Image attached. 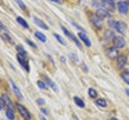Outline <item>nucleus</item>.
Returning a JSON list of instances; mask_svg holds the SVG:
<instances>
[{
	"label": "nucleus",
	"instance_id": "1",
	"mask_svg": "<svg viewBox=\"0 0 129 120\" xmlns=\"http://www.w3.org/2000/svg\"><path fill=\"white\" fill-rule=\"evenodd\" d=\"M109 26L114 30L115 33H119V35H125L128 30V26L124 21H117V19H110L109 21Z\"/></svg>",
	"mask_w": 129,
	"mask_h": 120
},
{
	"label": "nucleus",
	"instance_id": "2",
	"mask_svg": "<svg viewBox=\"0 0 129 120\" xmlns=\"http://www.w3.org/2000/svg\"><path fill=\"white\" fill-rule=\"evenodd\" d=\"M98 2L100 3V6H102L103 8H106V10H107V11H110V13L115 11L114 0H98Z\"/></svg>",
	"mask_w": 129,
	"mask_h": 120
},
{
	"label": "nucleus",
	"instance_id": "3",
	"mask_svg": "<svg viewBox=\"0 0 129 120\" xmlns=\"http://www.w3.org/2000/svg\"><path fill=\"white\" fill-rule=\"evenodd\" d=\"M89 19H91V24L96 28V29H102V28H103V18H100L99 15H96V14L91 15Z\"/></svg>",
	"mask_w": 129,
	"mask_h": 120
},
{
	"label": "nucleus",
	"instance_id": "4",
	"mask_svg": "<svg viewBox=\"0 0 129 120\" xmlns=\"http://www.w3.org/2000/svg\"><path fill=\"white\" fill-rule=\"evenodd\" d=\"M113 46H114V47H117V48L119 50V48H124L125 46H126V42H125V39L122 37V36L115 35V37L113 39Z\"/></svg>",
	"mask_w": 129,
	"mask_h": 120
},
{
	"label": "nucleus",
	"instance_id": "5",
	"mask_svg": "<svg viewBox=\"0 0 129 120\" xmlns=\"http://www.w3.org/2000/svg\"><path fill=\"white\" fill-rule=\"evenodd\" d=\"M106 55L110 58V59H117L119 57V53H118V48L117 47H107L106 48Z\"/></svg>",
	"mask_w": 129,
	"mask_h": 120
},
{
	"label": "nucleus",
	"instance_id": "6",
	"mask_svg": "<svg viewBox=\"0 0 129 120\" xmlns=\"http://www.w3.org/2000/svg\"><path fill=\"white\" fill-rule=\"evenodd\" d=\"M17 109H18V112L21 113V116H22V117L25 119V120H30V119H32V115H30V112H29V110H27L23 105L18 104V105H17Z\"/></svg>",
	"mask_w": 129,
	"mask_h": 120
},
{
	"label": "nucleus",
	"instance_id": "7",
	"mask_svg": "<svg viewBox=\"0 0 129 120\" xmlns=\"http://www.w3.org/2000/svg\"><path fill=\"white\" fill-rule=\"evenodd\" d=\"M117 8H118L119 13L124 14V15L129 13V4L126 3V0H125V2H124V0H121V2L117 3Z\"/></svg>",
	"mask_w": 129,
	"mask_h": 120
},
{
	"label": "nucleus",
	"instance_id": "8",
	"mask_svg": "<svg viewBox=\"0 0 129 120\" xmlns=\"http://www.w3.org/2000/svg\"><path fill=\"white\" fill-rule=\"evenodd\" d=\"M115 62H117V68H118V69H124V68L128 65L126 55H121V54H119V57L115 59Z\"/></svg>",
	"mask_w": 129,
	"mask_h": 120
},
{
	"label": "nucleus",
	"instance_id": "9",
	"mask_svg": "<svg viewBox=\"0 0 129 120\" xmlns=\"http://www.w3.org/2000/svg\"><path fill=\"white\" fill-rule=\"evenodd\" d=\"M78 39L81 40V42L87 46V47H91V46H92L91 40H89V37L87 36V33H85V32H78Z\"/></svg>",
	"mask_w": 129,
	"mask_h": 120
},
{
	"label": "nucleus",
	"instance_id": "10",
	"mask_svg": "<svg viewBox=\"0 0 129 120\" xmlns=\"http://www.w3.org/2000/svg\"><path fill=\"white\" fill-rule=\"evenodd\" d=\"M17 59H18V62H19L21 65L23 66V69H25V70H27V72H29V70H30V66H29V62H27V61H26V58H23L22 55L17 54Z\"/></svg>",
	"mask_w": 129,
	"mask_h": 120
},
{
	"label": "nucleus",
	"instance_id": "11",
	"mask_svg": "<svg viewBox=\"0 0 129 120\" xmlns=\"http://www.w3.org/2000/svg\"><path fill=\"white\" fill-rule=\"evenodd\" d=\"M95 14H96V15H99L100 18H103V19H104V18H109L111 13H110V11H107L106 8L100 7V8H98V10H96V13H95Z\"/></svg>",
	"mask_w": 129,
	"mask_h": 120
},
{
	"label": "nucleus",
	"instance_id": "12",
	"mask_svg": "<svg viewBox=\"0 0 129 120\" xmlns=\"http://www.w3.org/2000/svg\"><path fill=\"white\" fill-rule=\"evenodd\" d=\"M43 77H44V82H45V84L48 86V87H51L52 90L55 91V93H58V87H56V84H55L54 82H52V80L48 77V76H45V75H43Z\"/></svg>",
	"mask_w": 129,
	"mask_h": 120
},
{
	"label": "nucleus",
	"instance_id": "13",
	"mask_svg": "<svg viewBox=\"0 0 129 120\" xmlns=\"http://www.w3.org/2000/svg\"><path fill=\"white\" fill-rule=\"evenodd\" d=\"M10 83H11V87H13V90H14L15 95L18 97V99H23V95H22V93L19 91V88H18V86L15 84V83L13 82V80H10Z\"/></svg>",
	"mask_w": 129,
	"mask_h": 120
},
{
	"label": "nucleus",
	"instance_id": "14",
	"mask_svg": "<svg viewBox=\"0 0 129 120\" xmlns=\"http://www.w3.org/2000/svg\"><path fill=\"white\" fill-rule=\"evenodd\" d=\"M2 99H3V102H4L6 105H8V108H10V109H13V110H14V104L11 102L10 97H8L7 94H3V95H2Z\"/></svg>",
	"mask_w": 129,
	"mask_h": 120
},
{
	"label": "nucleus",
	"instance_id": "15",
	"mask_svg": "<svg viewBox=\"0 0 129 120\" xmlns=\"http://www.w3.org/2000/svg\"><path fill=\"white\" fill-rule=\"evenodd\" d=\"M115 37V32L113 29H109V30H106V32H104V39L106 40H111L113 42V39Z\"/></svg>",
	"mask_w": 129,
	"mask_h": 120
},
{
	"label": "nucleus",
	"instance_id": "16",
	"mask_svg": "<svg viewBox=\"0 0 129 120\" xmlns=\"http://www.w3.org/2000/svg\"><path fill=\"white\" fill-rule=\"evenodd\" d=\"M33 21H35V24H36V25H37V26H40V28H41V29H45V30L48 29V25H45V24L43 22V21L40 19L39 17H35V18H33Z\"/></svg>",
	"mask_w": 129,
	"mask_h": 120
},
{
	"label": "nucleus",
	"instance_id": "17",
	"mask_svg": "<svg viewBox=\"0 0 129 120\" xmlns=\"http://www.w3.org/2000/svg\"><path fill=\"white\" fill-rule=\"evenodd\" d=\"M121 77H122V80H124L125 83L129 84V69H125L124 72L121 73Z\"/></svg>",
	"mask_w": 129,
	"mask_h": 120
},
{
	"label": "nucleus",
	"instance_id": "18",
	"mask_svg": "<svg viewBox=\"0 0 129 120\" xmlns=\"http://www.w3.org/2000/svg\"><path fill=\"white\" fill-rule=\"evenodd\" d=\"M96 105L100 106V108H106L107 106V102L104 98H96Z\"/></svg>",
	"mask_w": 129,
	"mask_h": 120
},
{
	"label": "nucleus",
	"instance_id": "19",
	"mask_svg": "<svg viewBox=\"0 0 129 120\" xmlns=\"http://www.w3.org/2000/svg\"><path fill=\"white\" fill-rule=\"evenodd\" d=\"M17 21H18V24H19V25L22 26V28H25V29H27V28H29V24H27L26 21L23 19V18L18 17V18H17Z\"/></svg>",
	"mask_w": 129,
	"mask_h": 120
},
{
	"label": "nucleus",
	"instance_id": "20",
	"mask_svg": "<svg viewBox=\"0 0 129 120\" xmlns=\"http://www.w3.org/2000/svg\"><path fill=\"white\" fill-rule=\"evenodd\" d=\"M6 116H7L10 120H14L15 119V115H14L13 109H10V108H7V109H6Z\"/></svg>",
	"mask_w": 129,
	"mask_h": 120
},
{
	"label": "nucleus",
	"instance_id": "21",
	"mask_svg": "<svg viewBox=\"0 0 129 120\" xmlns=\"http://www.w3.org/2000/svg\"><path fill=\"white\" fill-rule=\"evenodd\" d=\"M17 50H18V54H19V55H22L23 58H26V57H27V53L25 51V48H23L22 46H18V47H17Z\"/></svg>",
	"mask_w": 129,
	"mask_h": 120
},
{
	"label": "nucleus",
	"instance_id": "22",
	"mask_svg": "<svg viewBox=\"0 0 129 120\" xmlns=\"http://www.w3.org/2000/svg\"><path fill=\"white\" fill-rule=\"evenodd\" d=\"M35 35H36V37H37V39L40 40V42H43V43L47 42V37H45V36L43 35L41 32H35Z\"/></svg>",
	"mask_w": 129,
	"mask_h": 120
},
{
	"label": "nucleus",
	"instance_id": "23",
	"mask_svg": "<svg viewBox=\"0 0 129 120\" xmlns=\"http://www.w3.org/2000/svg\"><path fill=\"white\" fill-rule=\"evenodd\" d=\"M74 102H76V105H77V106H80V108H84V106H85L84 101H82L80 97H74Z\"/></svg>",
	"mask_w": 129,
	"mask_h": 120
},
{
	"label": "nucleus",
	"instance_id": "24",
	"mask_svg": "<svg viewBox=\"0 0 129 120\" xmlns=\"http://www.w3.org/2000/svg\"><path fill=\"white\" fill-rule=\"evenodd\" d=\"M62 30H63V33H64V35H66V36H67V37H69V39H72V40L74 39V35H72V33H70L69 30H67L66 28H64V26H62Z\"/></svg>",
	"mask_w": 129,
	"mask_h": 120
},
{
	"label": "nucleus",
	"instance_id": "25",
	"mask_svg": "<svg viewBox=\"0 0 129 120\" xmlns=\"http://www.w3.org/2000/svg\"><path fill=\"white\" fill-rule=\"evenodd\" d=\"M88 94H89L91 98H96L98 97V93H96V90H95V88H89V90H88Z\"/></svg>",
	"mask_w": 129,
	"mask_h": 120
},
{
	"label": "nucleus",
	"instance_id": "26",
	"mask_svg": "<svg viewBox=\"0 0 129 120\" xmlns=\"http://www.w3.org/2000/svg\"><path fill=\"white\" fill-rule=\"evenodd\" d=\"M54 36H55V39H56V40H58V42H59V43H60V44H62V46H66V42H64V40H63L62 37H60L59 35H56V33H55Z\"/></svg>",
	"mask_w": 129,
	"mask_h": 120
},
{
	"label": "nucleus",
	"instance_id": "27",
	"mask_svg": "<svg viewBox=\"0 0 129 120\" xmlns=\"http://www.w3.org/2000/svg\"><path fill=\"white\" fill-rule=\"evenodd\" d=\"M15 3H17V4H18V6H19V7H21V8H22V10H23V11H26V6H25V4H23V2H22V0H15Z\"/></svg>",
	"mask_w": 129,
	"mask_h": 120
},
{
	"label": "nucleus",
	"instance_id": "28",
	"mask_svg": "<svg viewBox=\"0 0 129 120\" xmlns=\"http://www.w3.org/2000/svg\"><path fill=\"white\" fill-rule=\"evenodd\" d=\"M2 39L4 40V42H10V43L13 42V40H11V37L7 35V33H3V35H2Z\"/></svg>",
	"mask_w": 129,
	"mask_h": 120
},
{
	"label": "nucleus",
	"instance_id": "29",
	"mask_svg": "<svg viewBox=\"0 0 129 120\" xmlns=\"http://www.w3.org/2000/svg\"><path fill=\"white\" fill-rule=\"evenodd\" d=\"M37 86H39L40 88H41V90H45V88H47V84H45L44 82H40V80L37 82Z\"/></svg>",
	"mask_w": 129,
	"mask_h": 120
},
{
	"label": "nucleus",
	"instance_id": "30",
	"mask_svg": "<svg viewBox=\"0 0 129 120\" xmlns=\"http://www.w3.org/2000/svg\"><path fill=\"white\" fill-rule=\"evenodd\" d=\"M70 58H72V59H73V61H76V62H77V61H78V58H77V55H76L74 53H72V54H70Z\"/></svg>",
	"mask_w": 129,
	"mask_h": 120
},
{
	"label": "nucleus",
	"instance_id": "31",
	"mask_svg": "<svg viewBox=\"0 0 129 120\" xmlns=\"http://www.w3.org/2000/svg\"><path fill=\"white\" fill-rule=\"evenodd\" d=\"M26 43H27V44H29V46H32L33 48H36V44H35V43L32 42V40H26Z\"/></svg>",
	"mask_w": 129,
	"mask_h": 120
},
{
	"label": "nucleus",
	"instance_id": "32",
	"mask_svg": "<svg viewBox=\"0 0 129 120\" xmlns=\"http://www.w3.org/2000/svg\"><path fill=\"white\" fill-rule=\"evenodd\" d=\"M37 104H39V105H44V99H41V98H39V99H37Z\"/></svg>",
	"mask_w": 129,
	"mask_h": 120
},
{
	"label": "nucleus",
	"instance_id": "33",
	"mask_svg": "<svg viewBox=\"0 0 129 120\" xmlns=\"http://www.w3.org/2000/svg\"><path fill=\"white\" fill-rule=\"evenodd\" d=\"M48 2H52V3H56V4H60V3H62V2H60V0H48Z\"/></svg>",
	"mask_w": 129,
	"mask_h": 120
},
{
	"label": "nucleus",
	"instance_id": "34",
	"mask_svg": "<svg viewBox=\"0 0 129 120\" xmlns=\"http://www.w3.org/2000/svg\"><path fill=\"white\" fill-rule=\"evenodd\" d=\"M82 70H84V72H88V68L85 66V64H82Z\"/></svg>",
	"mask_w": 129,
	"mask_h": 120
},
{
	"label": "nucleus",
	"instance_id": "35",
	"mask_svg": "<svg viewBox=\"0 0 129 120\" xmlns=\"http://www.w3.org/2000/svg\"><path fill=\"white\" fill-rule=\"evenodd\" d=\"M41 112H43V113H44V115H48V110H47V109H45V108H43V109H41Z\"/></svg>",
	"mask_w": 129,
	"mask_h": 120
},
{
	"label": "nucleus",
	"instance_id": "36",
	"mask_svg": "<svg viewBox=\"0 0 129 120\" xmlns=\"http://www.w3.org/2000/svg\"><path fill=\"white\" fill-rule=\"evenodd\" d=\"M125 93H126V95L129 97V88H126V90H125Z\"/></svg>",
	"mask_w": 129,
	"mask_h": 120
},
{
	"label": "nucleus",
	"instance_id": "37",
	"mask_svg": "<svg viewBox=\"0 0 129 120\" xmlns=\"http://www.w3.org/2000/svg\"><path fill=\"white\" fill-rule=\"evenodd\" d=\"M40 120H47V119H45L44 116H41V117H40Z\"/></svg>",
	"mask_w": 129,
	"mask_h": 120
},
{
	"label": "nucleus",
	"instance_id": "38",
	"mask_svg": "<svg viewBox=\"0 0 129 120\" xmlns=\"http://www.w3.org/2000/svg\"><path fill=\"white\" fill-rule=\"evenodd\" d=\"M110 120H118V119H117V117H113V119H110Z\"/></svg>",
	"mask_w": 129,
	"mask_h": 120
},
{
	"label": "nucleus",
	"instance_id": "39",
	"mask_svg": "<svg viewBox=\"0 0 129 120\" xmlns=\"http://www.w3.org/2000/svg\"><path fill=\"white\" fill-rule=\"evenodd\" d=\"M126 3H128V4H129V0H126Z\"/></svg>",
	"mask_w": 129,
	"mask_h": 120
},
{
	"label": "nucleus",
	"instance_id": "40",
	"mask_svg": "<svg viewBox=\"0 0 129 120\" xmlns=\"http://www.w3.org/2000/svg\"><path fill=\"white\" fill-rule=\"evenodd\" d=\"M0 29H2V28H0Z\"/></svg>",
	"mask_w": 129,
	"mask_h": 120
}]
</instances>
